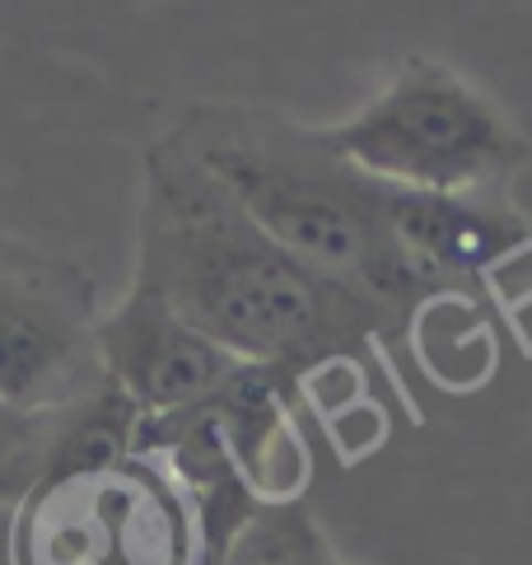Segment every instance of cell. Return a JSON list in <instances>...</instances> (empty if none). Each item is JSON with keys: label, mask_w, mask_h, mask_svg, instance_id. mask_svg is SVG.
Segmentation results:
<instances>
[{"label": "cell", "mask_w": 532, "mask_h": 565, "mask_svg": "<svg viewBox=\"0 0 532 565\" xmlns=\"http://www.w3.org/2000/svg\"><path fill=\"white\" fill-rule=\"evenodd\" d=\"M136 286L206 332L243 365L309 379L364 365L383 347L379 318L309 271L163 131L140 164Z\"/></svg>", "instance_id": "1"}, {"label": "cell", "mask_w": 532, "mask_h": 565, "mask_svg": "<svg viewBox=\"0 0 532 565\" xmlns=\"http://www.w3.org/2000/svg\"><path fill=\"white\" fill-rule=\"evenodd\" d=\"M173 140L304 267L355 295L379 318L383 347H406L416 318L448 299L387 225L383 183L327 146V136L253 104H192Z\"/></svg>", "instance_id": "2"}, {"label": "cell", "mask_w": 532, "mask_h": 565, "mask_svg": "<svg viewBox=\"0 0 532 565\" xmlns=\"http://www.w3.org/2000/svg\"><path fill=\"white\" fill-rule=\"evenodd\" d=\"M345 164L412 192H500L528 146L490 98L439 62L412 56L345 122L322 127Z\"/></svg>", "instance_id": "3"}, {"label": "cell", "mask_w": 532, "mask_h": 565, "mask_svg": "<svg viewBox=\"0 0 532 565\" xmlns=\"http://www.w3.org/2000/svg\"><path fill=\"white\" fill-rule=\"evenodd\" d=\"M10 565H206L188 487L159 454L47 472L14 504Z\"/></svg>", "instance_id": "4"}, {"label": "cell", "mask_w": 532, "mask_h": 565, "mask_svg": "<svg viewBox=\"0 0 532 565\" xmlns=\"http://www.w3.org/2000/svg\"><path fill=\"white\" fill-rule=\"evenodd\" d=\"M98 290L85 267L0 234V402L66 416L108 388Z\"/></svg>", "instance_id": "5"}, {"label": "cell", "mask_w": 532, "mask_h": 565, "mask_svg": "<svg viewBox=\"0 0 532 565\" xmlns=\"http://www.w3.org/2000/svg\"><path fill=\"white\" fill-rule=\"evenodd\" d=\"M98 351H104L108 379L146 412V420L206 402L243 365L206 332H196L169 299H159L136 280L98 318Z\"/></svg>", "instance_id": "6"}, {"label": "cell", "mask_w": 532, "mask_h": 565, "mask_svg": "<svg viewBox=\"0 0 532 565\" xmlns=\"http://www.w3.org/2000/svg\"><path fill=\"white\" fill-rule=\"evenodd\" d=\"M387 225L416 267L448 295H477L481 280L532 244V225L500 192H412L383 183Z\"/></svg>", "instance_id": "7"}, {"label": "cell", "mask_w": 532, "mask_h": 565, "mask_svg": "<svg viewBox=\"0 0 532 565\" xmlns=\"http://www.w3.org/2000/svg\"><path fill=\"white\" fill-rule=\"evenodd\" d=\"M295 374L272 365H238L206 402H196L215 426L238 481L262 504H290L309 487V449L295 420Z\"/></svg>", "instance_id": "8"}, {"label": "cell", "mask_w": 532, "mask_h": 565, "mask_svg": "<svg viewBox=\"0 0 532 565\" xmlns=\"http://www.w3.org/2000/svg\"><path fill=\"white\" fill-rule=\"evenodd\" d=\"M332 542L318 529L304 500L290 504H257V514L234 533L220 565H322Z\"/></svg>", "instance_id": "9"}, {"label": "cell", "mask_w": 532, "mask_h": 565, "mask_svg": "<svg viewBox=\"0 0 532 565\" xmlns=\"http://www.w3.org/2000/svg\"><path fill=\"white\" fill-rule=\"evenodd\" d=\"M66 416H38L0 402V504H19L47 477Z\"/></svg>", "instance_id": "10"}]
</instances>
